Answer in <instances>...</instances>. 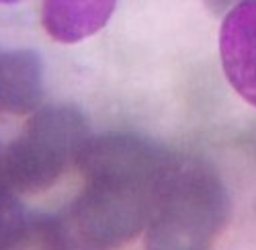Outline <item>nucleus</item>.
Instances as JSON below:
<instances>
[{
  "mask_svg": "<svg viewBox=\"0 0 256 250\" xmlns=\"http://www.w3.org/2000/svg\"><path fill=\"white\" fill-rule=\"evenodd\" d=\"M176 162L140 136L90 138L76 164L84 186L60 218L68 250H119L140 236Z\"/></svg>",
  "mask_w": 256,
  "mask_h": 250,
  "instance_id": "f257e3e1",
  "label": "nucleus"
},
{
  "mask_svg": "<svg viewBox=\"0 0 256 250\" xmlns=\"http://www.w3.org/2000/svg\"><path fill=\"white\" fill-rule=\"evenodd\" d=\"M230 220V195L209 164L178 156L146 226V250H211Z\"/></svg>",
  "mask_w": 256,
  "mask_h": 250,
  "instance_id": "f03ea898",
  "label": "nucleus"
},
{
  "mask_svg": "<svg viewBox=\"0 0 256 250\" xmlns=\"http://www.w3.org/2000/svg\"><path fill=\"white\" fill-rule=\"evenodd\" d=\"M86 117L72 105L39 109L12 144L0 152V189L12 195L46 191L76 166L90 142Z\"/></svg>",
  "mask_w": 256,
  "mask_h": 250,
  "instance_id": "7ed1b4c3",
  "label": "nucleus"
},
{
  "mask_svg": "<svg viewBox=\"0 0 256 250\" xmlns=\"http://www.w3.org/2000/svg\"><path fill=\"white\" fill-rule=\"evenodd\" d=\"M220 54L232 88L256 107V0L230 8L220 31Z\"/></svg>",
  "mask_w": 256,
  "mask_h": 250,
  "instance_id": "20e7f679",
  "label": "nucleus"
},
{
  "mask_svg": "<svg viewBox=\"0 0 256 250\" xmlns=\"http://www.w3.org/2000/svg\"><path fill=\"white\" fill-rule=\"evenodd\" d=\"M44 98V66L35 52L0 50V113L27 115Z\"/></svg>",
  "mask_w": 256,
  "mask_h": 250,
  "instance_id": "39448f33",
  "label": "nucleus"
},
{
  "mask_svg": "<svg viewBox=\"0 0 256 250\" xmlns=\"http://www.w3.org/2000/svg\"><path fill=\"white\" fill-rule=\"evenodd\" d=\"M117 0H44L41 23L60 44H76L100 31Z\"/></svg>",
  "mask_w": 256,
  "mask_h": 250,
  "instance_id": "423d86ee",
  "label": "nucleus"
},
{
  "mask_svg": "<svg viewBox=\"0 0 256 250\" xmlns=\"http://www.w3.org/2000/svg\"><path fill=\"white\" fill-rule=\"evenodd\" d=\"M4 250H68L60 218L23 216Z\"/></svg>",
  "mask_w": 256,
  "mask_h": 250,
  "instance_id": "0eeeda50",
  "label": "nucleus"
},
{
  "mask_svg": "<svg viewBox=\"0 0 256 250\" xmlns=\"http://www.w3.org/2000/svg\"><path fill=\"white\" fill-rule=\"evenodd\" d=\"M23 216L25 214L20 210L16 195L0 189V250H4Z\"/></svg>",
  "mask_w": 256,
  "mask_h": 250,
  "instance_id": "6e6552de",
  "label": "nucleus"
},
{
  "mask_svg": "<svg viewBox=\"0 0 256 250\" xmlns=\"http://www.w3.org/2000/svg\"><path fill=\"white\" fill-rule=\"evenodd\" d=\"M205 2H207V6H209L211 10L222 12V10L230 8V6H236L238 2H242V0H205Z\"/></svg>",
  "mask_w": 256,
  "mask_h": 250,
  "instance_id": "1a4fd4ad",
  "label": "nucleus"
},
{
  "mask_svg": "<svg viewBox=\"0 0 256 250\" xmlns=\"http://www.w3.org/2000/svg\"><path fill=\"white\" fill-rule=\"evenodd\" d=\"M14 2H20V0H0V4H14Z\"/></svg>",
  "mask_w": 256,
  "mask_h": 250,
  "instance_id": "9d476101",
  "label": "nucleus"
}]
</instances>
